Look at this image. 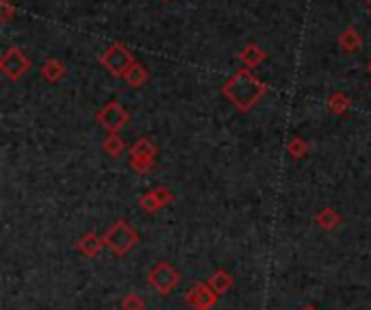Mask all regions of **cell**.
<instances>
[{
	"label": "cell",
	"mask_w": 371,
	"mask_h": 310,
	"mask_svg": "<svg viewBox=\"0 0 371 310\" xmlns=\"http://www.w3.org/2000/svg\"><path fill=\"white\" fill-rule=\"evenodd\" d=\"M267 91H269L267 85L261 79H256L250 67L237 70L226 81V85L221 87V96H224L239 113H250L267 96Z\"/></svg>",
	"instance_id": "6da1fadb"
},
{
	"label": "cell",
	"mask_w": 371,
	"mask_h": 310,
	"mask_svg": "<svg viewBox=\"0 0 371 310\" xmlns=\"http://www.w3.org/2000/svg\"><path fill=\"white\" fill-rule=\"evenodd\" d=\"M105 245L115 254V256H126L137 243H139V235L135 232V228L126 221V219H117L109 226V230L105 232Z\"/></svg>",
	"instance_id": "7a4b0ae2"
},
{
	"label": "cell",
	"mask_w": 371,
	"mask_h": 310,
	"mask_svg": "<svg viewBox=\"0 0 371 310\" xmlns=\"http://www.w3.org/2000/svg\"><path fill=\"white\" fill-rule=\"evenodd\" d=\"M98 63H100L113 79H124V74H126V70L135 63V57L131 50L119 44V41H113L111 46H107L100 57H98Z\"/></svg>",
	"instance_id": "3957f363"
},
{
	"label": "cell",
	"mask_w": 371,
	"mask_h": 310,
	"mask_svg": "<svg viewBox=\"0 0 371 310\" xmlns=\"http://www.w3.org/2000/svg\"><path fill=\"white\" fill-rule=\"evenodd\" d=\"M148 284H150L159 295H169L181 284V271L165 261L157 263L150 271H148Z\"/></svg>",
	"instance_id": "277c9868"
},
{
	"label": "cell",
	"mask_w": 371,
	"mask_h": 310,
	"mask_svg": "<svg viewBox=\"0 0 371 310\" xmlns=\"http://www.w3.org/2000/svg\"><path fill=\"white\" fill-rule=\"evenodd\" d=\"M96 122L100 124L107 133H119L124 126L131 122V113L124 109L119 102L111 100L107 105L96 113Z\"/></svg>",
	"instance_id": "5b68a950"
},
{
	"label": "cell",
	"mask_w": 371,
	"mask_h": 310,
	"mask_svg": "<svg viewBox=\"0 0 371 310\" xmlns=\"http://www.w3.org/2000/svg\"><path fill=\"white\" fill-rule=\"evenodd\" d=\"M0 70H3V74L7 76L9 81L15 83V81H20L22 76L31 70V61H29V57L24 55L20 48L11 46V48L5 50L3 59H0Z\"/></svg>",
	"instance_id": "8992f818"
},
{
	"label": "cell",
	"mask_w": 371,
	"mask_h": 310,
	"mask_svg": "<svg viewBox=\"0 0 371 310\" xmlns=\"http://www.w3.org/2000/svg\"><path fill=\"white\" fill-rule=\"evenodd\" d=\"M219 295L211 289L209 282H197L185 293V304L191 310H211L217 304Z\"/></svg>",
	"instance_id": "52a82bcc"
},
{
	"label": "cell",
	"mask_w": 371,
	"mask_h": 310,
	"mask_svg": "<svg viewBox=\"0 0 371 310\" xmlns=\"http://www.w3.org/2000/svg\"><path fill=\"white\" fill-rule=\"evenodd\" d=\"M103 247H107V245H105V239L98 237L96 232H85L83 237L77 239V250H79L83 256H87V258H96L98 254L103 252Z\"/></svg>",
	"instance_id": "ba28073f"
},
{
	"label": "cell",
	"mask_w": 371,
	"mask_h": 310,
	"mask_svg": "<svg viewBox=\"0 0 371 310\" xmlns=\"http://www.w3.org/2000/svg\"><path fill=\"white\" fill-rule=\"evenodd\" d=\"M265 59H267V53L259 44H247V46L241 48V53H239V61L250 70L265 63Z\"/></svg>",
	"instance_id": "9c48e42d"
},
{
	"label": "cell",
	"mask_w": 371,
	"mask_h": 310,
	"mask_svg": "<svg viewBox=\"0 0 371 310\" xmlns=\"http://www.w3.org/2000/svg\"><path fill=\"white\" fill-rule=\"evenodd\" d=\"M124 81H126L129 87L139 89V87H143L148 81H150V72H148V67H145L143 63L135 61V63L126 70V74H124Z\"/></svg>",
	"instance_id": "30bf717a"
},
{
	"label": "cell",
	"mask_w": 371,
	"mask_h": 310,
	"mask_svg": "<svg viewBox=\"0 0 371 310\" xmlns=\"http://www.w3.org/2000/svg\"><path fill=\"white\" fill-rule=\"evenodd\" d=\"M41 76L48 81V83H59L65 79V63L61 59H46L39 67Z\"/></svg>",
	"instance_id": "8fae6325"
},
{
	"label": "cell",
	"mask_w": 371,
	"mask_h": 310,
	"mask_svg": "<svg viewBox=\"0 0 371 310\" xmlns=\"http://www.w3.org/2000/svg\"><path fill=\"white\" fill-rule=\"evenodd\" d=\"M339 48L343 50V53H356V50L363 46V35L358 33L356 27H348L337 39Z\"/></svg>",
	"instance_id": "7c38bea8"
},
{
	"label": "cell",
	"mask_w": 371,
	"mask_h": 310,
	"mask_svg": "<svg viewBox=\"0 0 371 310\" xmlns=\"http://www.w3.org/2000/svg\"><path fill=\"white\" fill-rule=\"evenodd\" d=\"M341 221H343L341 213H339L337 209H330V206H324V209H321V211L315 215V224H317L321 230H326V232L339 228Z\"/></svg>",
	"instance_id": "4fadbf2b"
},
{
	"label": "cell",
	"mask_w": 371,
	"mask_h": 310,
	"mask_svg": "<svg viewBox=\"0 0 371 310\" xmlns=\"http://www.w3.org/2000/svg\"><path fill=\"white\" fill-rule=\"evenodd\" d=\"M209 284L217 295H224L235 287V278L226 269H215L213 276L209 278Z\"/></svg>",
	"instance_id": "5bb4252c"
},
{
	"label": "cell",
	"mask_w": 371,
	"mask_h": 310,
	"mask_svg": "<svg viewBox=\"0 0 371 310\" xmlns=\"http://www.w3.org/2000/svg\"><path fill=\"white\" fill-rule=\"evenodd\" d=\"M326 107L332 115H345L352 107V98L348 93H343V91H334V93L328 96Z\"/></svg>",
	"instance_id": "9a60e30c"
},
{
	"label": "cell",
	"mask_w": 371,
	"mask_h": 310,
	"mask_svg": "<svg viewBox=\"0 0 371 310\" xmlns=\"http://www.w3.org/2000/svg\"><path fill=\"white\" fill-rule=\"evenodd\" d=\"M129 152H131V157H145V159H157V146L148 139V137H141V139H137L131 148H129Z\"/></svg>",
	"instance_id": "2e32d148"
},
{
	"label": "cell",
	"mask_w": 371,
	"mask_h": 310,
	"mask_svg": "<svg viewBox=\"0 0 371 310\" xmlns=\"http://www.w3.org/2000/svg\"><path fill=\"white\" fill-rule=\"evenodd\" d=\"M103 150L109 154V157L117 159V157H122V154L126 152L129 148H126V143H124V139H122L117 133H109V135L105 137V141H103Z\"/></svg>",
	"instance_id": "e0dca14e"
},
{
	"label": "cell",
	"mask_w": 371,
	"mask_h": 310,
	"mask_svg": "<svg viewBox=\"0 0 371 310\" xmlns=\"http://www.w3.org/2000/svg\"><path fill=\"white\" fill-rule=\"evenodd\" d=\"M287 154L293 161H302L306 154H308V143L302 137H291L287 143Z\"/></svg>",
	"instance_id": "ac0fdd59"
},
{
	"label": "cell",
	"mask_w": 371,
	"mask_h": 310,
	"mask_svg": "<svg viewBox=\"0 0 371 310\" xmlns=\"http://www.w3.org/2000/svg\"><path fill=\"white\" fill-rule=\"evenodd\" d=\"M155 163H157V159H145V157H131V161H129L131 169L135 174H139V176H148V174H150L152 167H155Z\"/></svg>",
	"instance_id": "d6986e66"
},
{
	"label": "cell",
	"mask_w": 371,
	"mask_h": 310,
	"mask_svg": "<svg viewBox=\"0 0 371 310\" xmlns=\"http://www.w3.org/2000/svg\"><path fill=\"white\" fill-rule=\"evenodd\" d=\"M139 209L143 211V213H148V215H155V213H159L163 206L159 204V200L155 198V193L152 191H148V193H143L141 198H139Z\"/></svg>",
	"instance_id": "ffe728a7"
},
{
	"label": "cell",
	"mask_w": 371,
	"mask_h": 310,
	"mask_svg": "<svg viewBox=\"0 0 371 310\" xmlns=\"http://www.w3.org/2000/svg\"><path fill=\"white\" fill-rule=\"evenodd\" d=\"M122 310H145V297L139 293H129L122 299Z\"/></svg>",
	"instance_id": "44dd1931"
},
{
	"label": "cell",
	"mask_w": 371,
	"mask_h": 310,
	"mask_svg": "<svg viewBox=\"0 0 371 310\" xmlns=\"http://www.w3.org/2000/svg\"><path fill=\"white\" fill-rule=\"evenodd\" d=\"M15 15V7L11 0H0V22L3 24H9Z\"/></svg>",
	"instance_id": "7402d4cb"
},
{
	"label": "cell",
	"mask_w": 371,
	"mask_h": 310,
	"mask_svg": "<svg viewBox=\"0 0 371 310\" xmlns=\"http://www.w3.org/2000/svg\"><path fill=\"white\" fill-rule=\"evenodd\" d=\"M152 193H155V198L159 200V204L163 206V209H165V206L167 204H171V200H174V193H171L167 187H163V185H159V187H155V189H150Z\"/></svg>",
	"instance_id": "603a6c76"
},
{
	"label": "cell",
	"mask_w": 371,
	"mask_h": 310,
	"mask_svg": "<svg viewBox=\"0 0 371 310\" xmlns=\"http://www.w3.org/2000/svg\"><path fill=\"white\" fill-rule=\"evenodd\" d=\"M300 310H319L317 306H313V304H306V306H302Z\"/></svg>",
	"instance_id": "cb8c5ba5"
},
{
	"label": "cell",
	"mask_w": 371,
	"mask_h": 310,
	"mask_svg": "<svg viewBox=\"0 0 371 310\" xmlns=\"http://www.w3.org/2000/svg\"><path fill=\"white\" fill-rule=\"evenodd\" d=\"M367 72L371 74V59H369V63H367Z\"/></svg>",
	"instance_id": "d4e9b609"
},
{
	"label": "cell",
	"mask_w": 371,
	"mask_h": 310,
	"mask_svg": "<svg viewBox=\"0 0 371 310\" xmlns=\"http://www.w3.org/2000/svg\"><path fill=\"white\" fill-rule=\"evenodd\" d=\"M363 3H365V5H371V0H363Z\"/></svg>",
	"instance_id": "484cf974"
},
{
	"label": "cell",
	"mask_w": 371,
	"mask_h": 310,
	"mask_svg": "<svg viewBox=\"0 0 371 310\" xmlns=\"http://www.w3.org/2000/svg\"><path fill=\"white\" fill-rule=\"evenodd\" d=\"M161 3H169V0H161Z\"/></svg>",
	"instance_id": "4316f807"
}]
</instances>
